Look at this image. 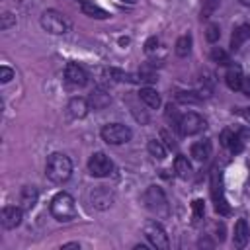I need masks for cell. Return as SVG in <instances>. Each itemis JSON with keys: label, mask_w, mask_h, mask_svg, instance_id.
I'll list each match as a JSON object with an SVG mask.
<instances>
[{"label": "cell", "mask_w": 250, "mask_h": 250, "mask_svg": "<svg viewBox=\"0 0 250 250\" xmlns=\"http://www.w3.org/2000/svg\"><path fill=\"white\" fill-rule=\"evenodd\" d=\"M240 115L250 123V107H242V109H240Z\"/></svg>", "instance_id": "e575fe53"}, {"label": "cell", "mask_w": 250, "mask_h": 250, "mask_svg": "<svg viewBox=\"0 0 250 250\" xmlns=\"http://www.w3.org/2000/svg\"><path fill=\"white\" fill-rule=\"evenodd\" d=\"M39 23L41 27L47 31V33H53V35H62L68 31L70 23L68 20L59 12V10H45L39 18Z\"/></svg>", "instance_id": "277c9868"}, {"label": "cell", "mask_w": 250, "mask_h": 250, "mask_svg": "<svg viewBox=\"0 0 250 250\" xmlns=\"http://www.w3.org/2000/svg\"><path fill=\"white\" fill-rule=\"evenodd\" d=\"M156 47H158V37H148L146 43H145V51L146 53H154Z\"/></svg>", "instance_id": "d6a6232c"}, {"label": "cell", "mask_w": 250, "mask_h": 250, "mask_svg": "<svg viewBox=\"0 0 250 250\" xmlns=\"http://www.w3.org/2000/svg\"><path fill=\"white\" fill-rule=\"evenodd\" d=\"M174 172H176L182 180H188V178L191 176V164H189L188 156L178 154V156L174 158Z\"/></svg>", "instance_id": "44dd1931"}, {"label": "cell", "mask_w": 250, "mask_h": 250, "mask_svg": "<svg viewBox=\"0 0 250 250\" xmlns=\"http://www.w3.org/2000/svg\"><path fill=\"white\" fill-rule=\"evenodd\" d=\"M219 6V0H201V20L209 18Z\"/></svg>", "instance_id": "83f0119b"}, {"label": "cell", "mask_w": 250, "mask_h": 250, "mask_svg": "<svg viewBox=\"0 0 250 250\" xmlns=\"http://www.w3.org/2000/svg\"><path fill=\"white\" fill-rule=\"evenodd\" d=\"M248 238H250V230H248V225L244 219H238L234 223V232H232V242L236 248H244L248 244Z\"/></svg>", "instance_id": "4fadbf2b"}, {"label": "cell", "mask_w": 250, "mask_h": 250, "mask_svg": "<svg viewBox=\"0 0 250 250\" xmlns=\"http://www.w3.org/2000/svg\"><path fill=\"white\" fill-rule=\"evenodd\" d=\"M143 232L146 236V240L156 248V250H168L170 248V240L166 230L162 229V225L158 221H146L143 227Z\"/></svg>", "instance_id": "5b68a950"}, {"label": "cell", "mask_w": 250, "mask_h": 250, "mask_svg": "<svg viewBox=\"0 0 250 250\" xmlns=\"http://www.w3.org/2000/svg\"><path fill=\"white\" fill-rule=\"evenodd\" d=\"M45 174L51 182L55 184H62L66 182L70 176H72V162L66 154L62 152H53L49 158H47V164H45Z\"/></svg>", "instance_id": "6da1fadb"}, {"label": "cell", "mask_w": 250, "mask_h": 250, "mask_svg": "<svg viewBox=\"0 0 250 250\" xmlns=\"http://www.w3.org/2000/svg\"><path fill=\"white\" fill-rule=\"evenodd\" d=\"M62 248H80V244L78 242H66V244H62Z\"/></svg>", "instance_id": "d590c367"}, {"label": "cell", "mask_w": 250, "mask_h": 250, "mask_svg": "<svg viewBox=\"0 0 250 250\" xmlns=\"http://www.w3.org/2000/svg\"><path fill=\"white\" fill-rule=\"evenodd\" d=\"M21 219H23V207L20 205H8L2 209L0 213V223L4 229H16L21 225Z\"/></svg>", "instance_id": "9c48e42d"}, {"label": "cell", "mask_w": 250, "mask_h": 250, "mask_svg": "<svg viewBox=\"0 0 250 250\" xmlns=\"http://www.w3.org/2000/svg\"><path fill=\"white\" fill-rule=\"evenodd\" d=\"M191 156L195 158V160H199V162H203V160H207L209 156H211V141H197V143H193L191 145Z\"/></svg>", "instance_id": "ffe728a7"}, {"label": "cell", "mask_w": 250, "mask_h": 250, "mask_svg": "<svg viewBox=\"0 0 250 250\" xmlns=\"http://www.w3.org/2000/svg\"><path fill=\"white\" fill-rule=\"evenodd\" d=\"M105 72H107V76H109L111 80H117V82H131V84L141 82V76H139V74L123 72V70H119V68H107Z\"/></svg>", "instance_id": "7402d4cb"}, {"label": "cell", "mask_w": 250, "mask_h": 250, "mask_svg": "<svg viewBox=\"0 0 250 250\" xmlns=\"http://www.w3.org/2000/svg\"><path fill=\"white\" fill-rule=\"evenodd\" d=\"M64 78H66V82H70L74 86H84L88 82V72L78 62H68L64 68Z\"/></svg>", "instance_id": "8fae6325"}, {"label": "cell", "mask_w": 250, "mask_h": 250, "mask_svg": "<svg viewBox=\"0 0 250 250\" xmlns=\"http://www.w3.org/2000/svg\"><path fill=\"white\" fill-rule=\"evenodd\" d=\"M49 209H51V215H53L57 221H61V223H68V221H72V219L76 217V201H74V197H72L70 193H66V191H59V193L51 199Z\"/></svg>", "instance_id": "7a4b0ae2"}, {"label": "cell", "mask_w": 250, "mask_h": 250, "mask_svg": "<svg viewBox=\"0 0 250 250\" xmlns=\"http://www.w3.org/2000/svg\"><path fill=\"white\" fill-rule=\"evenodd\" d=\"M123 2H129V4H135L137 0H123Z\"/></svg>", "instance_id": "8d00e7d4"}, {"label": "cell", "mask_w": 250, "mask_h": 250, "mask_svg": "<svg viewBox=\"0 0 250 250\" xmlns=\"http://www.w3.org/2000/svg\"><path fill=\"white\" fill-rule=\"evenodd\" d=\"M68 113L74 117V119H82V117H86L88 115V109H90V104H88V100L86 98H72L70 102H68Z\"/></svg>", "instance_id": "9a60e30c"}, {"label": "cell", "mask_w": 250, "mask_h": 250, "mask_svg": "<svg viewBox=\"0 0 250 250\" xmlns=\"http://www.w3.org/2000/svg\"><path fill=\"white\" fill-rule=\"evenodd\" d=\"M189 51H191V35L186 33V35H182V37L176 41V55H178V57H188Z\"/></svg>", "instance_id": "603a6c76"}, {"label": "cell", "mask_w": 250, "mask_h": 250, "mask_svg": "<svg viewBox=\"0 0 250 250\" xmlns=\"http://www.w3.org/2000/svg\"><path fill=\"white\" fill-rule=\"evenodd\" d=\"M242 80H244V74H242V68L236 66V64H230L227 68V74H225V82L230 90L234 92H240V86H242Z\"/></svg>", "instance_id": "5bb4252c"}, {"label": "cell", "mask_w": 250, "mask_h": 250, "mask_svg": "<svg viewBox=\"0 0 250 250\" xmlns=\"http://www.w3.org/2000/svg\"><path fill=\"white\" fill-rule=\"evenodd\" d=\"M211 59H213L215 62H219V64H229V62H230L229 53L223 51L221 47H213V49H211Z\"/></svg>", "instance_id": "4316f807"}, {"label": "cell", "mask_w": 250, "mask_h": 250, "mask_svg": "<svg viewBox=\"0 0 250 250\" xmlns=\"http://www.w3.org/2000/svg\"><path fill=\"white\" fill-rule=\"evenodd\" d=\"M219 37H221V29H219V25H217V23H209L207 29H205V39H207L209 43H215Z\"/></svg>", "instance_id": "f1b7e54d"}, {"label": "cell", "mask_w": 250, "mask_h": 250, "mask_svg": "<svg viewBox=\"0 0 250 250\" xmlns=\"http://www.w3.org/2000/svg\"><path fill=\"white\" fill-rule=\"evenodd\" d=\"M12 78H14V70H12L10 66H6V64L0 66V82L6 84V82H10Z\"/></svg>", "instance_id": "1f68e13d"}, {"label": "cell", "mask_w": 250, "mask_h": 250, "mask_svg": "<svg viewBox=\"0 0 250 250\" xmlns=\"http://www.w3.org/2000/svg\"><path fill=\"white\" fill-rule=\"evenodd\" d=\"M0 18H2V21H0V29H4V31L10 29L12 25H16V16H12L10 12H4Z\"/></svg>", "instance_id": "4dcf8cb0"}, {"label": "cell", "mask_w": 250, "mask_h": 250, "mask_svg": "<svg viewBox=\"0 0 250 250\" xmlns=\"http://www.w3.org/2000/svg\"><path fill=\"white\" fill-rule=\"evenodd\" d=\"M88 172L94 178H105L113 172V162L105 152H94L88 158Z\"/></svg>", "instance_id": "ba28073f"}, {"label": "cell", "mask_w": 250, "mask_h": 250, "mask_svg": "<svg viewBox=\"0 0 250 250\" xmlns=\"http://www.w3.org/2000/svg\"><path fill=\"white\" fill-rule=\"evenodd\" d=\"M250 39V23H240L234 31H232V37H230V49L232 51H238L242 47L244 41Z\"/></svg>", "instance_id": "2e32d148"}, {"label": "cell", "mask_w": 250, "mask_h": 250, "mask_svg": "<svg viewBox=\"0 0 250 250\" xmlns=\"http://www.w3.org/2000/svg\"><path fill=\"white\" fill-rule=\"evenodd\" d=\"M146 148H148L150 156H154V158H158V160H164V158H166V146H164L158 139H150L148 145H146Z\"/></svg>", "instance_id": "cb8c5ba5"}, {"label": "cell", "mask_w": 250, "mask_h": 250, "mask_svg": "<svg viewBox=\"0 0 250 250\" xmlns=\"http://www.w3.org/2000/svg\"><path fill=\"white\" fill-rule=\"evenodd\" d=\"M90 199H92V205L96 209H107L111 205V201H113V195L105 186H98V188L92 189Z\"/></svg>", "instance_id": "7c38bea8"}, {"label": "cell", "mask_w": 250, "mask_h": 250, "mask_svg": "<svg viewBox=\"0 0 250 250\" xmlns=\"http://www.w3.org/2000/svg\"><path fill=\"white\" fill-rule=\"evenodd\" d=\"M176 100L182 102V104H199L201 102V96L197 92H178L176 94Z\"/></svg>", "instance_id": "484cf974"}, {"label": "cell", "mask_w": 250, "mask_h": 250, "mask_svg": "<svg viewBox=\"0 0 250 250\" xmlns=\"http://www.w3.org/2000/svg\"><path fill=\"white\" fill-rule=\"evenodd\" d=\"M37 199H39V191H37L33 186H25V188L21 189V193H20V203H21V207H23L25 211H31V209L35 207Z\"/></svg>", "instance_id": "e0dca14e"}, {"label": "cell", "mask_w": 250, "mask_h": 250, "mask_svg": "<svg viewBox=\"0 0 250 250\" xmlns=\"http://www.w3.org/2000/svg\"><path fill=\"white\" fill-rule=\"evenodd\" d=\"M191 209H193V219H195V221L203 219V213H205V205H203V199H193V203H191Z\"/></svg>", "instance_id": "f546056e"}, {"label": "cell", "mask_w": 250, "mask_h": 250, "mask_svg": "<svg viewBox=\"0 0 250 250\" xmlns=\"http://www.w3.org/2000/svg\"><path fill=\"white\" fill-rule=\"evenodd\" d=\"M143 199H145V205L148 207V211H152L156 217L164 219V217H168V215H170L168 199H166L164 191H162L158 186H150V188L145 191Z\"/></svg>", "instance_id": "3957f363"}, {"label": "cell", "mask_w": 250, "mask_h": 250, "mask_svg": "<svg viewBox=\"0 0 250 250\" xmlns=\"http://www.w3.org/2000/svg\"><path fill=\"white\" fill-rule=\"evenodd\" d=\"M80 10H82V14L88 16V18H96V20H105V18H109V12H105L104 8H100L98 4L88 2V0H84V2L80 4Z\"/></svg>", "instance_id": "d6986e66"}, {"label": "cell", "mask_w": 250, "mask_h": 250, "mask_svg": "<svg viewBox=\"0 0 250 250\" xmlns=\"http://www.w3.org/2000/svg\"><path fill=\"white\" fill-rule=\"evenodd\" d=\"M102 139L107 143V145H123V143H129L131 137H133V131L123 125V123H109L102 129Z\"/></svg>", "instance_id": "52a82bcc"}, {"label": "cell", "mask_w": 250, "mask_h": 250, "mask_svg": "<svg viewBox=\"0 0 250 250\" xmlns=\"http://www.w3.org/2000/svg\"><path fill=\"white\" fill-rule=\"evenodd\" d=\"M90 104L94 105V109H102L104 105H107L109 104V96L104 92V90H94L92 92V96H90Z\"/></svg>", "instance_id": "d4e9b609"}, {"label": "cell", "mask_w": 250, "mask_h": 250, "mask_svg": "<svg viewBox=\"0 0 250 250\" xmlns=\"http://www.w3.org/2000/svg\"><path fill=\"white\" fill-rule=\"evenodd\" d=\"M139 98H141V102H143L146 107H150V109H156V107H160V94H158L154 88H150V86H146V88H141V92H139Z\"/></svg>", "instance_id": "ac0fdd59"}, {"label": "cell", "mask_w": 250, "mask_h": 250, "mask_svg": "<svg viewBox=\"0 0 250 250\" xmlns=\"http://www.w3.org/2000/svg\"><path fill=\"white\" fill-rule=\"evenodd\" d=\"M176 125H178V129H180V133H182L184 137H191V135L201 133V131L207 127V121H205L199 113L188 111V113L180 115V119H178Z\"/></svg>", "instance_id": "8992f818"}, {"label": "cell", "mask_w": 250, "mask_h": 250, "mask_svg": "<svg viewBox=\"0 0 250 250\" xmlns=\"http://www.w3.org/2000/svg\"><path fill=\"white\" fill-rule=\"evenodd\" d=\"M221 145L227 146L232 154H238V152L244 148L242 133H240V131H234V129H225V131L221 133Z\"/></svg>", "instance_id": "30bf717a"}, {"label": "cell", "mask_w": 250, "mask_h": 250, "mask_svg": "<svg viewBox=\"0 0 250 250\" xmlns=\"http://www.w3.org/2000/svg\"><path fill=\"white\" fill-rule=\"evenodd\" d=\"M240 92H242L244 96H250V76H244L242 86H240Z\"/></svg>", "instance_id": "836d02e7"}]
</instances>
